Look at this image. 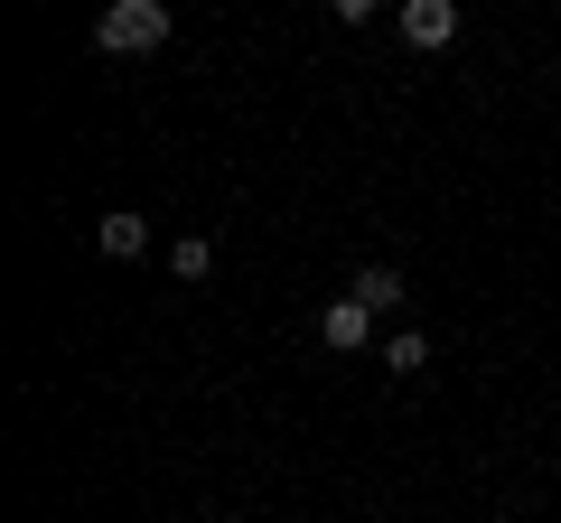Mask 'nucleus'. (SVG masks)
I'll return each mask as SVG.
<instances>
[{
  "instance_id": "nucleus-1",
  "label": "nucleus",
  "mask_w": 561,
  "mask_h": 523,
  "mask_svg": "<svg viewBox=\"0 0 561 523\" xmlns=\"http://www.w3.org/2000/svg\"><path fill=\"white\" fill-rule=\"evenodd\" d=\"M94 47L103 57H150V47H169V0H113L94 20Z\"/></svg>"
},
{
  "instance_id": "nucleus-2",
  "label": "nucleus",
  "mask_w": 561,
  "mask_h": 523,
  "mask_svg": "<svg viewBox=\"0 0 561 523\" xmlns=\"http://www.w3.org/2000/svg\"><path fill=\"white\" fill-rule=\"evenodd\" d=\"M319 337L337 346V356H365V346H375V309L346 290V300H328V309H319Z\"/></svg>"
},
{
  "instance_id": "nucleus-3",
  "label": "nucleus",
  "mask_w": 561,
  "mask_h": 523,
  "mask_svg": "<svg viewBox=\"0 0 561 523\" xmlns=\"http://www.w3.org/2000/svg\"><path fill=\"white\" fill-rule=\"evenodd\" d=\"M402 38L431 57V47H449L459 38V0H402Z\"/></svg>"
},
{
  "instance_id": "nucleus-4",
  "label": "nucleus",
  "mask_w": 561,
  "mask_h": 523,
  "mask_svg": "<svg viewBox=\"0 0 561 523\" xmlns=\"http://www.w3.org/2000/svg\"><path fill=\"white\" fill-rule=\"evenodd\" d=\"M94 253H103V262H140V253H150V216H131V206H113V216L94 224Z\"/></svg>"
},
{
  "instance_id": "nucleus-5",
  "label": "nucleus",
  "mask_w": 561,
  "mask_h": 523,
  "mask_svg": "<svg viewBox=\"0 0 561 523\" xmlns=\"http://www.w3.org/2000/svg\"><path fill=\"white\" fill-rule=\"evenodd\" d=\"M356 300H365V309L383 318V309L402 300V271H393V262H365V271H356Z\"/></svg>"
},
{
  "instance_id": "nucleus-6",
  "label": "nucleus",
  "mask_w": 561,
  "mask_h": 523,
  "mask_svg": "<svg viewBox=\"0 0 561 523\" xmlns=\"http://www.w3.org/2000/svg\"><path fill=\"white\" fill-rule=\"evenodd\" d=\"M169 271H179V281H206V271H216V234H187L179 253H169Z\"/></svg>"
},
{
  "instance_id": "nucleus-7",
  "label": "nucleus",
  "mask_w": 561,
  "mask_h": 523,
  "mask_svg": "<svg viewBox=\"0 0 561 523\" xmlns=\"http://www.w3.org/2000/svg\"><path fill=\"white\" fill-rule=\"evenodd\" d=\"M383 364H393V374H421V364H431V337H421V327H402V337H383Z\"/></svg>"
}]
</instances>
